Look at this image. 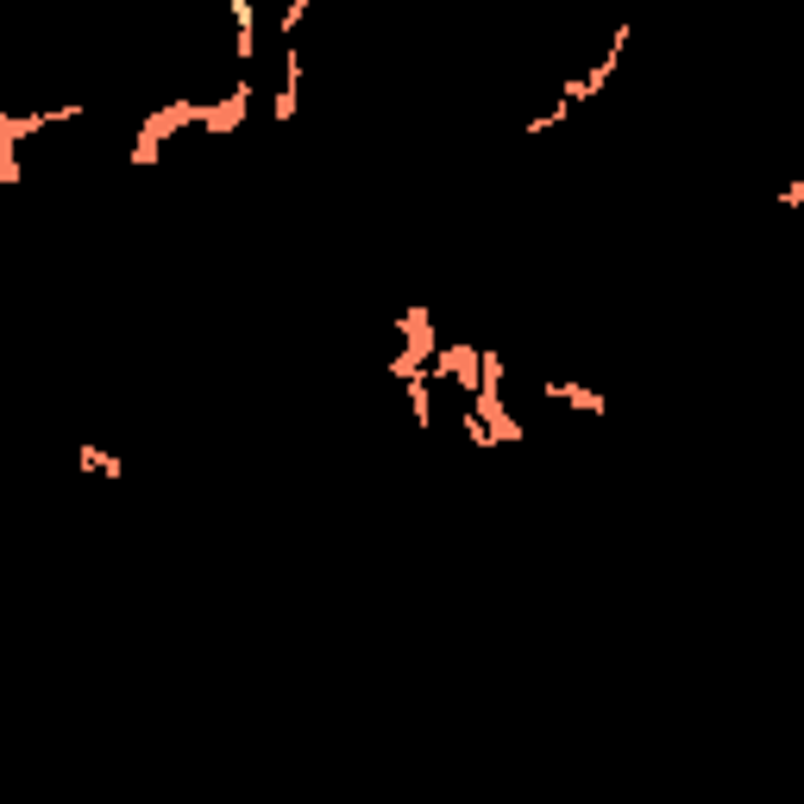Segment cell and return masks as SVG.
Segmentation results:
<instances>
[{
	"instance_id": "8992f818",
	"label": "cell",
	"mask_w": 804,
	"mask_h": 804,
	"mask_svg": "<svg viewBox=\"0 0 804 804\" xmlns=\"http://www.w3.org/2000/svg\"><path fill=\"white\" fill-rule=\"evenodd\" d=\"M76 466L82 471H101V478H126V459H119V452H101L95 440H82V447H76Z\"/></svg>"
},
{
	"instance_id": "5b68a950",
	"label": "cell",
	"mask_w": 804,
	"mask_h": 804,
	"mask_svg": "<svg viewBox=\"0 0 804 804\" xmlns=\"http://www.w3.org/2000/svg\"><path fill=\"white\" fill-rule=\"evenodd\" d=\"M541 390H547V403H566V409H578V415H604V390H591V384H572V377H547Z\"/></svg>"
},
{
	"instance_id": "7a4b0ae2",
	"label": "cell",
	"mask_w": 804,
	"mask_h": 804,
	"mask_svg": "<svg viewBox=\"0 0 804 804\" xmlns=\"http://www.w3.org/2000/svg\"><path fill=\"white\" fill-rule=\"evenodd\" d=\"M246 114H252V76H239L233 88H227V101H208V107H201V133L227 138V133H239Z\"/></svg>"
},
{
	"instance_id": "3957f363",
	"label": "cell",
	"mask_w": 804,
	"mask_h": 804,
	"mask_svg": "<svg viewBox=\"0 0 804 804\" xmlns=\"http://www.w3.org/2000/svg\"><path fill=\"white\" fill-rule=\"evenodd\" d=\"M201 107H208V101H164V107H152V114L138 119V126H145V133H157L164 145H170L182 126H201Z\"/></svg>"
},
{
	"instance_id": "ba28073f",
	"label": "cell",
	"mask_w": 804,
	"mask_h": 804,
	"mask_svg": "<svg viewBox=\"0 0 804 804\" xmlns=\"http://www.w3.org/2000/svg\"><path fill=\"white\" fill-rule=\"evenodd\" d=\"M157 157H164V138H157V133H145V126H138V138H133V164H138V170H152Z\"/></svg>"
},
{
	"instance_id": "30bf717a",
	"label": "cell",
	"mask_w": 804,
	"mask_h": 804,
	"mask_svg": "<svg viewBox=\"0 0 804 804\" xmlns=\"http://www.w3.org/2000/svg\"><path fill=\"white\" fill-rule=\"evenodd\" d=\"M780 208H792V215H798V208H804V177H792V182H785V189H780Z\"/></svg>"
},
{
	"instance_id": "52a82bcc",
	"label": "cell",
	"mask_w": 804,
	"mask_h": 804,
	"mask_svg": "<svg viewBox=\"0 0 804 804\" xmlns=\"http://www.w3.org/2000/svg\"><path fill=\"white\" fill-rule=\"evenodd\" d=\"M403 390H409V415H415V428H428V421H434V403H428V377H409Z\"/></svg>"
},
{
	"instance_id": "9c48e42d",
	"label": "cell",
	"mask_w": 804,
	"mask_h": 804,
	"mask_svg": "<svg viewBox=\"0 0 804 804\" xmlns=\"http://www.w3.org/2000/svg\"><path fill=\"white\" fill-rule=\"evenodd\" d=\"M314 0H290V7H283V20H276V32H283V44L295 39V25H302V13H309Z\"/></svg>"
},
{
	"instance_id": "277c9868",
	"label": "cell",
	"mask_w": 804,
	"mask_h": 804,
	"mask_svg": "<svg viewBox=\"0 0 804 804\" xmlns=\"http://www.w3.org/2000/svg\"><path fill=\"white\" fill-rule=\"evenodd\" d=\"M295 101H302V51L283 44V88H276V101H271L276 126H290V119H295Z\"/></svg>"
},
{
	"instance_id": "6da1fadb",
	"label": "cell",
	"mask_w": 804,
	"mask_h": 804,
	"mask_svg": "<svg viewBox=\"0 0 804 804\" xmlns=\"http://www.w3.org/2000/svg\"><path fill=\"white\" fill-rule=\"evenodd\" d=\"M428 372L452 377L459 390H478V377H484V346H471V340H440V353H434Z\"/></svg>"
}]
</instances>
